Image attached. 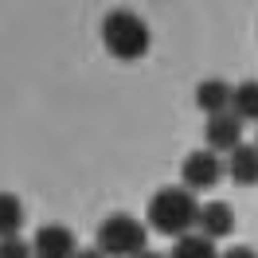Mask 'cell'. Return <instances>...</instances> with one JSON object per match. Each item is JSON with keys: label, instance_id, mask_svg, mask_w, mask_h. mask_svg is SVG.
I'll list each match as a JSON object with an SVG mask.
<instances>
[{"label": "cell", "instance_id": "obj_5", "mask_svg": "<svg viewBox=\"0 0 258 258\" xmlns=\"http://www.w3.org/2000/svg\"><path fill=\"white\" fill-rule=\"evenodd\" d=\"M75 231L63 223H43L32 239V258H75Z\"/></svg>", "mask_w": 258, "mask_h": 258}, {"label": "cell", "instance_id": "obj_14", "mask_svg": "<svg viewBox=\"0 0 258 258\" xmlns=\"http://www.w3.org/2000/svg\"><path fill=\"white\" fill-rule=\"evenodd\" d=\"M219 258H258V254L250 250V246H231V250H223Z\"/></svg>", "mask_w": 258, "mask_h": 258}, {"label": "cell", "instance_id": "obj_11", "mask_svg": "<svg viewBox=\"0 0 258 258\" xmlns=\"http://www.w3.org/2000/svg\"><path fill=\"white\" fill-rule=\"evenodd\" d=\"M24 227V200L16 192H0V239H12Z\"/></svg>", "mask_w": 258, "mask_h": 258}, {"label": "cell", "instance_id": "obj_2", "mask_svg": "<svg viewBox=\"0 0 258 258\" xmlns=\"http://www.w3.org/2000/svg\"><path fill=\"white\" fill-rule=\"evenodd\" d=\"M102 43L113 59L121 63H133V59H145L149 43H153V32L149 24L137 12H125V8H113L110 16L102 20Z\"/></svg>", "mask_w": 258, "mask_h": 258}, {"label": "cell", "instance_id": "obj_13", "mask_svg": "<svg viewBox=\"0 0 258 258\" xmlns=\"http://www.w3.org/2000/svg\"><path fill=\"white\" fill-rule=\"evenodd\" d=\"M0 258H32V242H24L20 235L0 239Z\"/></svg>", "mask_w": 258, "mask_h": 258}, {"label": "cell", "instance_id": "obj_16", "mask_svg": "<svg viewBox=\"0 0 258 258\" xmlns=\"http://www.w3.org/2000/svg\"><path fill=\"white\" fill-rule=\"evenodd\" d=\"M137 258H168V254H161V250H141Z\"/></svg>", "mask_w": 258, "mask_h": 258}, {"label": "cell", "instance_id": "obj_17", "mask_svg": "<svg viewBox=\"0 0 258 258\" xmlns=\"http://www.w3.org/2000/svg\"><path fill=\"white\" fill-rule=\"evenodd\" d=\"M254 149H258V137H254Z\"/></svg>", "mask_w": 258, "mask_h": 258}, {"label": "cell", "instance_id": "obj_1", "mask_svg": "<svg viewBox=\"0 0 258 258\" xmlns=\"http://www.w3.org/2000/svg\"><path fill=\"white\" fill-rule=\"evenodd\" d=\"M200 219V204L188 188H161V192L149 196V208H145V227L149 231H161V235H188Z\"/></svg>", "mask_w": 258, "mask_h": 258}, {"label": "cell", "instance_id": "obj_8", "mask_svg": "<svg viewBox=\"0 0 258 258\" xmlns=\"http://www.w3.org/2000/svg\"><path fill=\"white\" fill-rule=\"evenodd\" d=\"M196 106L215 117V113H231V86L223 79H204L196 86Z\"/></svg>", "mask_w": 258, "mask_h": 258}, {"label": "cell", "instance_id": "obj_7", "mask_svg": "<svg viewBox=\"0 0 258 258\" xmlns=\"http://www.w3.org/2000/svg\"><path fill=\"white\" fill-rule=\"evenodd\" d=\"M196 227H200V235L204 239H227L231 231H235V208L231 204H223V200H211V204H200V219H196Z\"/></svg>", "mask_w": 258, "mask_h": 258}, {"label": "cell", "instance_id": "obj_4", "mask_svg": "<svg viewBox=\"0 0 258 258\" xmlns=\"http://www.w3.org/2000/svg\"><path fill=\"white\" fill-rule=\"evenodd\" d=\"M219 176H223V161H219L215 153H208V149L188 153V157H184V164H180V188H188L192 196L215 188V184H219Z\"/></svg>", "mask_w": 258, "mask_h": 258}, {"label": "cell", "instance_id": "obj_10", "mask_svg": "<svg viewBox=\"0 0 258 258\" xmlns=\"http://www.w3.org/2000/svg\"><path fill=\"white\" fill-rule=\"evenodd\" d=\"M231 113L239 117L242 125L246 121H258V82H239V86H231Z\"/></svg>", "mask_w": 258, "mask_h": 258}, {"label": "cell", "instance_id": "obj_3", "mask_svg": "<svg viewBox=\"0 0 258 258\" xmlns=\"http://www.w3.org/2000/svg\"><path fill=\"white\" fill-rule=\"evenodd\" d=\"M94 246L102 250L106 258H137L141 250H149V227L141 219H133L125 211H117L110 219L98 223V235H94Z\"/></svg>", "mask_w": 258, "mask_h": 258}, {"label": "cell", "instance_id": "obj_12", "mask_svg": "<svg viewBox=\"0 0 258 258\" xmlns=\"http://www.w3.org/2000/svg\"><path fill=\"white\" fill-rule=\"evenodd\" d=\"M168 258H219V250H215V242L204 239L200 231H188V235H180L176 242H172V250H168Z\"/></svg>", "mask_w": 258, "mask_h": 258}, {"label": "cell", "instance_id": "obj_9", "mask_svg": "<svg viewBox=\"0 0 258 258\" xmlns=\"http://www.w3.org/2000/svg\"><path fill=\"white\" fill-rule=\"evenodd\" d=\"M227 172H231V180L242 184V188L258 184V149L254 145H239L231 157H227Z\"/></svg>", "mask_w": 258, "mask_h": 258}, {"label": "cell", "instance_id": "obj_15", "mask_svg": "<svg viewBox=\"0 0 258 258\" xmlns=\"http://www.w3.org/2000/svg\"><path fill=\"white\" fill-rule=\"evenodd\" d=\"M75 258H106V254H102L98 246H79V250H75Z\"/></svg>", "mask_w": 258, "mask_h": 258}, {"label": "cell", "instance_id": "obj_6", "mask_svg": "<svg viewBox=\"0 0 258 258\" xmlns=\"http://www.w3.org/2000/svg\"><path fill=\"white\" fill-rule=\"evenodd\" d=\"M204 141H208V153H235V149L242 145V121L235 117V113H215V117H208V125H204Z\"/></svg>", "mask_w": 258, "mask_h": 258}]
</instances>
